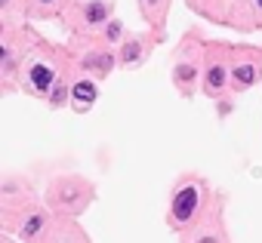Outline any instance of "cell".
Masks as SVG:
<instances>
[{"instance_id": "obj_1", "label": "cell", "mask_w": 262, "mask_h": 243, "mask_svg": "<svg viewBox=\"0 0 262 243\" xmlns=\"http://www.w3.org/2000/svg\"><path fill=\"white\" fill-rule=\"evenodd\" d=\"M195 207H198V191H195V188H182V191L176 194V200H173V219H176L179 225L189 222L192 213H195Z\"/></svg>"}, {"instance_id": "obj_2", "label": "cell", "mask_w": 262, "mask_h": 243, "mask_svg": "<svg viewBox=\"0 0 262 243\" xmlns=\"http://www.w3.org/2000/svg\"><path fill=\"white\" fill-rule=\"evenodd\" d=\"M31 80H34V87H37V90H50V84H53V71L44 68V65H37V68L31 71Z\"/></svg>"}, {"instance_id": "obj_3", "label": "cell", "mask_w": 262, "mask_h": 243, "mask_svg": "<svg viewBox=\"0 0 262 243\" xmlns=\"http://www.w3.org/2000/svg\"><path fill=\"white\" fill-rule=\"evenodd\" d=\"M74 99H81V102L96 99V87L93 84H78V87H74Z\"/></svg>"}, {"instance_id": "obj_4", "label": "cell", "mask_w": 262, "mask_h": 243, "mask_svg": "<svg viewBox=\"0 0 262 243\" xmlns=\"http://www.w3.org/2000/svg\"><path fill=\"white\" fill-rule=\"evenodd\" d=\"M222 80H226V71H222V68H213V71H210V80H207V84H210V87H219Z\"/></svg>"}, {"instance_id": "obj_5", "label": "cell", "mask_w": 262, "mask_h": 243, "mask_svg": "<svg viewBox=\"0 0 262 243\" xmlns=\"http://www.w3.org/2000/svg\"><path fill=\"white\" fill-rule=\"evenodd\" d=\"M238 80H241V84H250V80H253V68L247 65V68H238Z\"/></svg>"}, {"instance_id": "obj_6", "label": "cell", "mask_w": 262, "mask_h": 243, "mask_svg": "<svg viewBox=\"0 0 262 243\" xmlns=\"http://www.w3.org/2000/svg\"><path fill=\"white\" fill-rule=\"evenodd\" d=\"M259 4H262V0H259Z\"/></svg>"}]
</instances>
